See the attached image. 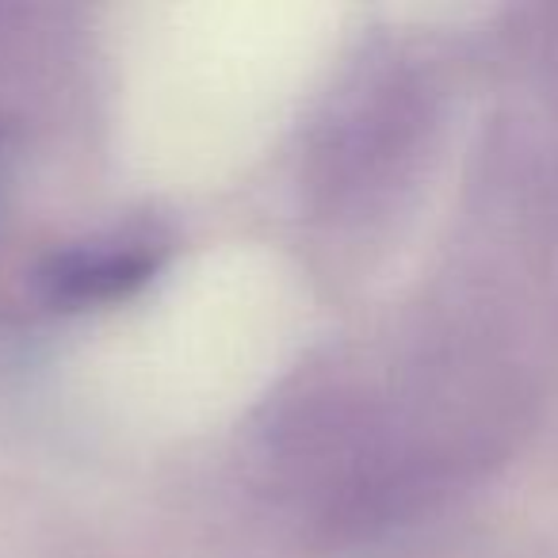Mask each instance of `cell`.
<instances>
[{
    "instance_id": "1",
    "label": "cell",
    "mask_w": 558,
    "mask_h": 558,
    "mask_svg": "<svg viewBox=\"0 0 558 558\" xmlns=\"http://www.w3.org/2000/svg\"><path fill=\"white\" fill-rule=\"evenodd\" d=\"M149 253L142 245H88V248H73L70 256L54 264V291L62 299H100V295H116L126 291L131 283L146 279L149 271Z\"/></svg>"
}]
</instances>
